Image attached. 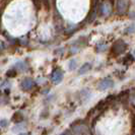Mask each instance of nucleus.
<instances>
[{"label":"nucleus","instance_id":"2","mask_svg":"<svg viewBox=\"0 0 135 135\" xmlns=\"http://www.w3.org/2000/svg\"><path fill=\"white\" fill-rule=\"evenodd\" d=\"M129 5V0H117V12L120 15L125 14Z\"/></svg>","mask_w":135,"mask_h":135},{"label":"nucleus","instance_id":"10","mask_svg":"<svg viewBox=\"0 0 135 135\" xmlns=\"http://www.w3.org/2000/svg\"><path fill=\"white\" fill-rule=\"evenodd\" d=\"M33 2H34L35 6H36V8L39 10L41 8V6H42V3H41V0H33Z\"/></svg>","mask_w":135,"mask_h":135},{"label":"nucleus","instance_id":"9","mask_svg":"<svg viewBox=\"0 0 135 135\" xmlns=\"http://www.w3.org/2000/svg\"><path fill=\"white\" fill-rule=\"evenodd\" d=\"M8 126V121H7L6 119H2V120H0V127H7Z\"/></svg>","mask_w":135,"mask_h":135},{"label":"nucleus","instance_id":"3","mask_svg":"<svg viewBox=\"0 0 135 135\" xmlns=\"http://www.w3.org/2000/svg\"><path fill=\"white\" fill-rule=\"evenodd\" d=\"M113 85H114V81L112 80L111 78H105V79L101 80V82L99 83L98 88H99L100 90H106V89H108V88H112Z\"/></svg>","mask_w":135,"mask_h":135},{"label":"nucleus","instance_id":"14","mask_svg":"<svg viewBox=\"0 0 135 135\" xmlns=\"http://www.w3.org/2000/svg\"><path fill=\"white\" fill-rule=\"evenodd\" d=\"M20 135H27V134H26V133H22V134H20Z\"/></svg>","mask_w":135,"mask_h":135},{"label":"nucleus","instance_id":"12","mask_svg":"<svg viewBox=\"0 0 135 135\" xmlns=\"http://www.w3.org/2000/svg\"><path fill=\"white\" fill-rule=\"evenodd\" d=\"M69 67H70V69H74L75 68V61H71V63L69 64Z\"/></svg>","mask_w":135,"mask_h":135},{"label":"nucleus","instance_id":"7","mask_svg":"<svg viewBox=\"0 0 135 135\" xmlns=\"http://www.w3.org/2000/svg\"><path fill=\"white\" fill-rule=\"evenodd\" d=\"M89 69H90V64L86 63V64H84V65L80 68V70H79V72H78V73H79V74H83V73L88 72Z\"/></svg>","mask_w":135,"mask_h":135},{"label":"nucleus","instance_id":"13","mask_svg":"<svg viewBox=\"0 0 135 135\" xmlns=\"http://www.w3.org/2000/svg\"><path fill=\"white\" fill-rule=\"evenodd\" d=\"M61 135H68V134H67V132H64V133H62Z\"/></svg>","mask_w":135,"mask_h":135},{"label":"nucleus","instance_id":"4","mask_svg":"<svg viewBox=\"0 0 135 135\" xmlns=\"http://www.w3.org/2000/svg\"><path fill=\"white\" fill-rule=\"evenodd\" d=\"M102 14H106V13H109V12H111V10H112V5L108 3V2H103V4H102Z\"/></svg>","mask_w":135,"mask_h":135},{"label":"nucleus","instance_id":"5","mask_svg":"<svg viewBox=\"0 0 135 135\" xmlns=\"http://www.w3.org/2000/svg\"><path fill=\"white\" fill-rule=\"evenodd\" d=\"M11 119H12V121H13L14 123H20V122L22 121V119H23V116H22V114H21L20 112H16V113L12 116Z\"/></svg>","mask_w":135,"mask_h":135},{"label":"nucleus","instance_id":"11","mask_svg":"<svg viewBox=\"0 0 135 135\" xmlns=\"http://www.w3.org/2000/svg\"><path fill=\"white\" fill-rule=\"evenodd\" d=\"M44 4L46 6V9L49 11L50 10V2H49V0H44Z\"/></svg>","mask_w":135,"mask_h":135},{"label":"nucleus","instance_id":"8","mask_svg":"<svg viewBox=\"0 0 135 135\" xmlns=\"http://www.w3.org/2000/svg\"><path fill=\"white\" fill-rule=\"evenodd\" d=\"M27 86V89H30V88L33 86V81L31 80V79H27V80H25L22 83H21V86L23 88V86Z\"/></svg>","mask_w":135,"mask_h":135},{"label":"nucleus","instance_id":"6","mask_svg":"<svg viewBox=\"0 0 135 135\" xmlns=\"http://www.w3.org/2000/svg\"><path fill=\"white\" fill-rule=\"evenodd\" d=\"M62 76H63V74H62V72L61 71H56V72H54L53 73V81H54L55 83H58L59 81H61V79H62Z\"/></svg>","mask_w":135,"mask_h":135},{"label":"nucleus","instance_id":"1","mask_svg":"<svg viewBox=\"0 0 135 135\" xmlns=\"http://www.w3.org/2000/svg\"><path fill=\"white\" fill-rule=\"evenodd\" d=\"M127 48V44L124 42L123 40H117L112 45L111 48V53L114 55V56H118V55L122 54L123 52H125Z\"/></svg>","mask_w":135,"mask_h":135},{"label":"nucleus","instance_id":"15","mask_svg":"<svg viewBox=\"0 0 135 135\" xmlns=\"http://www.w3.org/2000/svg\"><path fill=\"white\" fill-rule=\"evenodd\" d=\"M134 56H135V51H134Z\"/></svg>","mask_w":135,"mask_h":135}]
</instances>
